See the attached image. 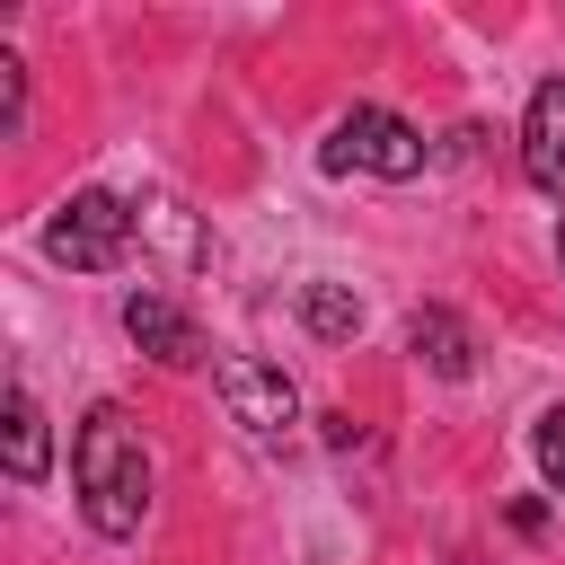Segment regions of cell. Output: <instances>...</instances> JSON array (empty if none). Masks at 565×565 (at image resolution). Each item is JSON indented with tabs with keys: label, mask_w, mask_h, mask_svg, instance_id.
Returning <instances> with one entry per match:
<instances>
[{
	"label": "cell",
	"mask_w": 565,
	"mask_h": 565,
	"mask_svg": "<svg viewBox=\"0 0 565 565\" xmlns=\"http://www.w3.org/2000/svg\"><path fill=\"white\" fill-rule=\"evenodd\" d=\"M521 168L539 194L565 203V79H539L530 88V115H521Z\"/></svg>",
	"instance_id": "cell-5"
},
{
	"label": "cell",
	"mask_w": 565,
	"mask_h": 565,
	"mask_svg": "<svg viewBox=\"0 0 565 565\" xmlns=\"http://www.w3.org/2000/svg\"><path fill=\"white\" fill-rule=\"evenodd\" d=\"M556 256H565V238H556Z\"/></svg>",
	"instance_id": "cell-12"
},
{
	"label": "cell",
	"mask_w": 565,
	"mask_h": 565,
	"mask_svg": "<svg viewBox=\"0 0 565 565\" xmlns=\"http://www.w3.org/2000/svg\"><path fill=\"white\" fill-rule=\"evenodd\" d=\"M530 450H539V477L565 494V406H547V415L530 424Z\"/></svg>",
	"instance_id": "cell-10"
},
{
	"label": "cell",
	"mask_w": 565,
	"mask_h": 565,
	"mask_svg": "<svg viewBox=\"0 0 565 565\" xmlns=\"http://www.w3.org/2000/svg\"><path fill=\"white\" fill-rule=\"evenodd\" d=\"M0 441H9V477H18V486H44V468H53V433H44V406H35L26 388H9V406H0Z\"/></svg>",
	"instance_id": "cell-7"
},
{
	"label": "cell",
	"mask_w": 565,
	"mask_h": 565,
	"mask_svg": "<svg viewBox=\"0 0 565 565\" xmlns=\"http://www.w3.org/2000/svg\"><path fill=\"white\" fill-rule=\"evenodd\" d=\"M132 203L124 194H106V185H79L53 221H44V256L53 265H71V274H106V265H124V247H132Z\"/></svg>",
	"instance_id": "cell-2"
},
{
	"label": "cell",
	"mask_w": 565,
	"mask_h": 565,
	"mask_svg": "<svg viewBox=\"0 0 565 565\" xmlns=\"http://www.w3.org/2000/svg\"><path fill=\"white\" fill-rule=\"evenodd\" d=\"M318 168H371V177H388V185H406L415 168H424V132L406 124V115H388V106H353L344 124H335V141L318 150Z\"/></svg>",
	"instance_id": "cell-3"
},
{
	"label": "cell",
	"mask_w": 565,
	"mask_h": 565,
	"mask_svg": "<svg viewBox=\"0 0 565 565\" xmlns=\"http://www.w3.org/2000/svg\"><path fill=\"white\" fill-rule=\"evenodd\" d=\"M300 318H309L318 344H353V335H362V300H353V282H309V291H300Z\"/></svg>",
	"instance_id": "cell-9"
},
{
	"label": "cell",
	"mask_w": 565,
	"mask_h": 565,
	"mask_svg": "<svg viewBox=\"0 0 565 565\" xmlns=\"http://www.w3.org/2000/svg\"><path fill=\"white\" fill-rule=\"evenodd\" d=\"M0 132L9 141L26 132V71H18V53H0Z\"/></svg>",
	"instance_id": "cell-11"
},
{
	"label": "cell",
	"mask_w": 565,
	"mask_h": 565,
	"mask_svg": "<svg viewBox=\"0 0 565 565\" xmlns=\"http://www.w3.org/2000/svg\"><path fill=\"white\" fill-rule=\"evenodd\" d=\"M71 486H79V512L97 539H132L150 521V450H141V424L97 397L71 433Z\"/></svg>",
	"instance_id": "cell-1"
},
{
	"label": "cell",
	"mask_w": 565,
	"mask_h": 565,
	"mask_svg": "<svg viewBox=\"0 0 565 565\" xmlns=\"http://www.w3.org/2000/svg\"><path fill=\"white\" fill-rule=\"evenodd\" d=\"M406 344H415V353H424V362H433L441 380H468V371H477V335H468V327H459L450 309H415Z\"/></svg>",
	"instance_id": "cell-8"
},
{
	"label": "cell",
	"mask_w": 565,
	"mask_h": 565,
	"mask_svg": "<svg viewBox=\"0 0 565 565\" xmlns=\"http://www.w3.org/2000/svg\"><path fill=\"white\" fill-rule=\"evenodd\" d=\"M212 388L230 406V424H247L256 441H282L300 424V388L282 380V362H256V353H221L212 362Z\"/></svg>",
	"instance_id": "cell-4"
},
{
	"label": "cell",
	"mask_w": 565,
	"mask_h": 565,
	"mask_svg": "<svg viewBox=\"0 0 565 565\" xmlns=\"http://www.w3.org/2000/svg\"><path fill=\"white\" fill-rule=\"evenodd\" d=\"M124 335H132L150 362H168V371L203 362V335H194V318H185L168 291H132V300H124Z\"/></svg>",
	"instance_id": "cell-6"
}]
</instances>
